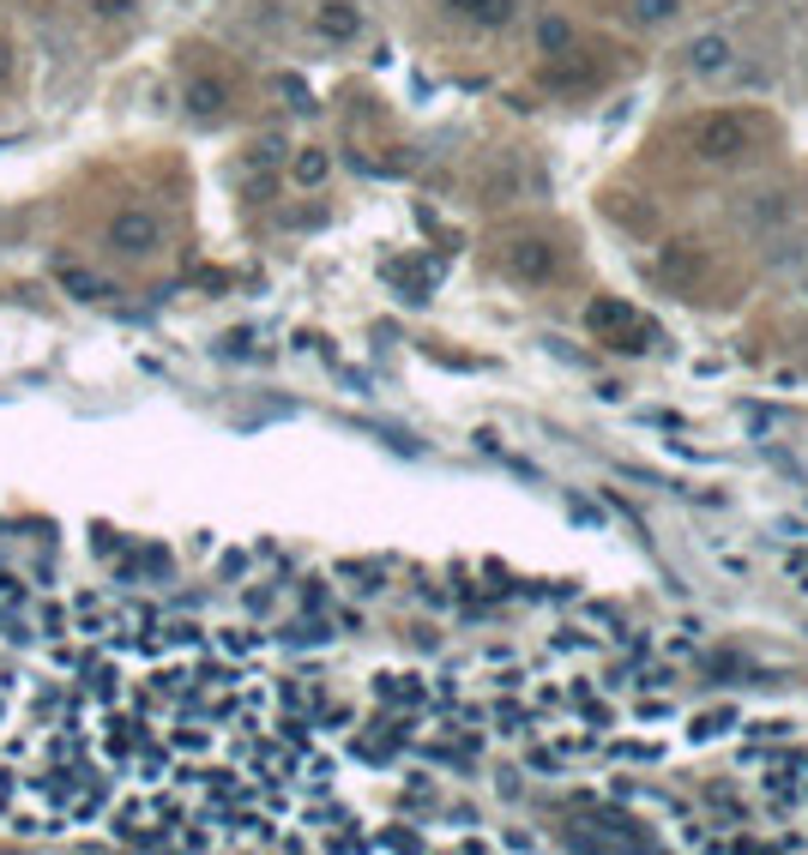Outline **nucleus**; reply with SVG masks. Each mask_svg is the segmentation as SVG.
<instances>
[{
  "mask_svg": "<svg viewBox=\"0 0 808 855\" xmlns=\"http://www.w3.org/2000/svg\"><path fill=\"white\" fill-rule=\"evenodd\" d=\"M133 7H139V0H91V13L103 18V25H115V18H133Z\"/></svg>",
  "mask_w": 808,
  "mask_h": 855,
  "instance_id": "obj_13",
  "label": "nucleus"
},
{
  "mask_svg": "<svg viewBox=\"0 0 808 855\" xmlns=\"http://www.w3.org/2000/svg\"><path fill=\"white\" fill-rule=\"evenodd\" d=\"M327 175H332V157L320 151V145H308V151L290 157V182H296V187H320Z\"/></svg>",
  "mask_w": 808,
  "mask_h": 855,
  "instance_id": "obj_9",
  "label": "nucleus"
},
{
  "mask_svg": "<svg viewBox=\"0 0 808 855\" xmlns=\"http://www.w3.org/2000/svg\"><path fill=\"white\" fill-rule=\"evenodd\" d=\"M543 85H549V91H579V85H598V66H591L586 54L561 49V54H549V61H543Z\"/></svg>",
  "mask_w": 808,
  "mask_h": 855,
  "instance_id": "obj_7",
  "label": "nucleus"
},
{
  "mask_svg": "<svg viewBox=\"0 0 808 855\" xmlns=\"http://www.w3.org/2000/svg\"><path fill=\"white\" fill-rule=\"evenodd\" d=\"M682 61H688L694 78H724L736 66V42L724 37V30H706V37H694L688 49H682Z\"/></svg>",
  "mask_w": 808,
  "mask_h": 855,
  "instance_id": "obj_4",
  "label": "nucleus"
},
{
  "mask_svg": "<svg viewBox=\"0 0 808 855\" xmlns=\"http://www.w3.org/2000/svg\"><path fill=\"white\" fill-rule=\"evenodd\" d=\"M586 332L598 337V344H610V350L639 356V350H652L658 325L646 320V313H639L634 301H622V296H598V301L586 308Z\"/></svg>",
  "mask_w": 808,
  "mask_h": 855,
  "instance_id": "obj_1",
  "label": "nucleus"
},
{
  "mask_svg": "<svg viewBox=\"0 0 808 855\" xmlns=\"http://www.w3.org/2000/svg\"><path fill=\"white\" fill-rule=\"evenodd\" d=\"M446 13H458L465 25H477V30H501V25H513V0H446Z\"/></svg>",
  "mask_w": 808,
  "mask_h": 855,
  "instance_id": "obj_8",
  "label": "nucleus"
},
{
  "mask_svg": "<svg viewBox=\"0 0 808 855\" xmlns=\"http://www.w3.org/2000/svg\"><path fill=\"white\" fill-rule=\"evenodd\" d=\"M507 272L519 277V284H549V277L561 272V247L549 241V235H519V241H507Z\"/></svg>",
  "mask_w": 808,
  "mask_h": 855,
  "instance_id": "obj_3",
  "label": "nucleus"
},
{
  "mask_svg": "<svg viewBox=\"0 0 808 855\" xmlns=\"http://www.w3.org/2000/svg\"><path fill=\"white\" fill-rule=\"evenodd\" d=\"M688 139H694V157H700V163H736V157L755 145V127H748L743 115H700Z\"/></svg>",
  "mask_w": 808,
  "mask_h": 855,
  "instance_id": "obj_2",
  "label": "nucleus"
},
{
  "mask_svg": "<svg viewBox=\"0 0 808 855\" xmlns=\"http://www.w3.org/2000/svg\"><path fill=\"white\" fill-rule=\"evenodd\" d=\"M223 103H230V85H223V78H194V85H187V109H194V115H223Z\"/></svg>",
  "mask_w": 808,
  "mask_h": 855,
  "instance_id": "obj_11",
  "label": "nucleus"
},
{
  "mask_svg": "<svg viewBox=\"0 0 808 855\" xmlns=\"http://www.w3.org/2000/svg\"><path fill=\"white\" fill-rule=\"evenodd\" d=\"M537 49H543V54L574 49V25H567V18H543V25H537Z\"/></svg>",
  "mask_w": 808,
  "mask_h": 855,
  "instance_id": "obj_12",
  "label": "nucleus"
},
{
  "mask_svg": "<svg viewBox=\"0 0 808 855\" xmlns=\"http://www.w3.org/2000/svg\"><path fill=\"white\" fill-rule=\"evenodd\" d=\"M61 284L73 289V296H85V301H91V296H103V284H97V277H85V272H73V265L61 272Z\"/></svg>",
  "mask_w": 808,
  "mask_h": 855,
  "instance_id": "obj_14",
  "label": "nucleus"
},
{
  "mask_svg": "<svg viewBox=\"0 0 808 855\" xmlns=\"http://www.w3.org/2000/svg\"><path fill=\"white\" fill-rule=\"evenodd\" d=\"M109 241H115L121 253H133V260H145V253H157V241H163V223H157L151 211H121V218L109 223Z\"/></svg>",
  "mask_w": 808,
  "mask_h": 855,
  "instance_id": "obj_5",
  "label": "nucleus"
},
{
  "mask_svg": "<svg viewBox=\"0 0 808 855\" xmlns=\"http://www.w3.org/2000/svg\"><path fill=\"white\" fill-rule=\"evenodd\" d=\"M627 18H634L639 30L676 25V18H682V0H627Z\"/></svg>",
  "mask_w": 808,
  "mask_h": 855,
  "instance_id": "obj_10",
  "label": "nucleus"
},
{
  "mask_svg": "<svg viewBox=\"0 0 808 855\" xmlns=\"http://www.w3.org/2000/svg\"><path fill=\"white\" fill-rule=\"evenodd\" d=\"M13 78V42H0V85Z\"/></svg>",
  "mask_w": 808,
  "mask_h": 855,
  "instance_id": "obj_15",
  "label": "nucleus"
},
{
  "mask_svg": "<svg viewBox=\"0 0 808 855\" xmlns=\"http://www.w3.org/2000/svg\"><path fill=\"white\" fill-rule=\"evenodd\" d=\"M314 37L356 42L363 37V7H356V0H320V7H314Z\"/></svg>",
  "mask_w": 808,
  "mask_h": 855,
  "instance_id": "obj_6",
  "label": "nucleus"
}]
</instances>
